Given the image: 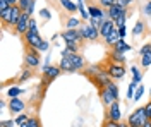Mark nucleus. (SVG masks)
Listing matches in <instances>:
<instances>
[{
    "mask_svg": "<svg viewBox=\"0 0 151 127\" xmlns=\"http://www.w3.org/2000/svg\"><path fill=\"white\" fill-rule=\"evenodd\" d=\"M112 81H113V79H112V76L108 74V69H106V67H103L100 72H98V74H96V76H94V77H91V83H93L98 89L106 88Z\"/></svg>",
    "mask_w": 151,
    "mask_h": 127,
    "instance_id": "obj_6",
    "label": "nucleus"
},
{
    "mask_svg": "<svg viewBox=\"0 0 151 127\" xmlns=\"http://www.w3.org/2000/svg\"><path fill=\"white\" fill-rule=\"evenodd\" d=\"M64 45H65L64 48H65L69 53H79V50H81V45L72 43V41H67V43H64Z\"/></svg>",
    "mask_w": 151,
    "mask_h": 127,
    "instance_id": "obj_30",
    "label": "nucleus"
},
{
    "mask_svg": "<svg viewBox=\"0 0 151 127\" xmlns=\"http://www.w3.org/2000/svg\"><path fill=\"white\" fill-rule=\"evenodd\" d=\"M9 7H10V5H9V2H7V0H0V12H2V10H7Z\"/></svg>",
    "mask_w": 151,
    "mask_h": 127,
    "instance_id": "obj_48",
    "label": "nucleus"
},
{
    "mask_svg": "<svg viewBox=\"0 0 151 127\" xmlns=\"http://www.w3.org/2000/svg\"><path fill=\"white\" fill-rule=\"evenodd\" d=\"M106 69H108V74L112 76V79L115 83L120 81V79H124L125 74H127V69H125V65H122V64H112V62H108Z\"/></svg>",
    "mask_w": 151,
    "mask_h": 127,
    "instance_id": "obj_8",
    "label": "nucleus"
},
{
    "mask_svg": "<svg viewBox=\"0 0 151 127\" xmlns=\"http://www.w3.org/2000/svg\"><path fill=\"white\" fill-rule=\"evenodd\" d=\"M144 112H146V117H148V120H151V100L144 105Z\"/></svg>",
    "mask_w": 151,
    "mask_h": 127,
    "instance_id": "obj_46",
    "label": "nucleus"
},
{
    "mask_svg": "<svg viewBox=\"0 0 151 127\" xmlns=\"http://www.w3.org/2000/svg\"><path fill=\"white\" fill-rule=\"evenodd\" d=\"M125 21H127V16H120L119 19L115 21V26L117 28H122V26H125Z\"/></svg>",
    "mask_w": 151,
    "mask_h": 127,
    "instance_id": "obj_45",
    "label": "nucleus"
},
{
    "mask_svg": "<svg viewBox=\"0 0 151 127\" xmlns=\"http://www.w3.org/2000/svg\"><path fill=\"white\" fill-rule=\"evenodd\" d=\"M24 39H26V47H28V48H35V50H40L41 43L45 41V39L41 38V34H40V33H31V31L26 33Z\"/></svg>",
    "mask_w": 151,
    "mask_h": 127,
    "instance_id": "obj_11",
    "label": "nucleus"
},
{
    "mask_svg": "<svg viewBox=\"0 0 151 127\" xmlns=\"http://www.w3.org/2000/svg\"><path fill=\"white\" fill-rule=\"evenodd\" d=\"M119 124H120V122H113V120H105L103 127H119Z\"/></svg>",
    "mask_w": 151,
    "mask_h": 127,
    "instance_id": "obj_47",
    "label": "nucleus"
},
{
    "mask_svg": "<svg viewBox=\"0 0 151 127\" xmlns=\"http://www.w3.org/2000/svg\"><path fill=\"white\" fill-rule=\"evenodd\" d=\"M106 88L110 89V93H112L113 96H115V100L119 101V98H120V91H119V86H117V83H115V81H112V83H110Z\"/></svg>",
    "mask_w": 151,
    "mask_h": 127,
    "instance_id": "obj_34",
    "label": "nucleus"
},
{
    "mask_svg": "<svg viewBox=\"0 0 151 127\" xmlns=\"http://www.w3.org/2000/svg\"><path fill=\"white\" fill-rule=\"evenodd\" d=\"M142 12H144V16L151 17V0H148V2L144 4V7H142Z\"/></svg>",
    "mask_w": 151,
    "mask_h": 127,
    "instance_id": "obj_42",
    "label": "nucleus"
},
{
    "mask_svg": "<svg viewBox=\"0 0 151 127\" xmlns=\"http://www.w3.org/2000/svg\"><path fill=\"white\" fill-rule=\"evenodd\" d=\"M144 29H146V24H144V21H136V24H134V28H132V36L134 38H139L144 34Z\"/></svg>",
    "mask_w": 151,
    "mask_h": 127,
    "instance_id": "obj_23",
    "label": "nucleus"
},
{
    "mask_svg": "<svg viewBox=\"0 0 151 127\" xmlns=\"http://www.w3.org/2000/svg\"><path fill=\"white\" fill-rule=\"evenodd\" d=\"M139 64H141L142 69H148L151 65V52H148V53H144V55H141V59H139Z\"/></svg>",
    "mask_w": 151,
    "mask_h": 127,
    "instance_id": "obj_31",
    "label": "nucleus"
},
{
    "mask_svg": "<svg viewBox=\"0 0 151 127\" xmlns=\"http://www.w3.org/2000/svg\"><path fill=\"white\" fill-rule=\"evenodd\" d=\"M58 4H60V7L64 10H67L69 14H76V12H77V4H74L72 0H58Z\"/></svg>",
    "mask_w": 151,
    "mask_h": 127,
    "instance_id": "obj_22",
    "label": "nucleus"
},
{
    "mask_svg": "<svg viewBox=\"0 0 151 127\" xmlns=\"http://www.w3.org/2000/svg\"><path fill=\"white\" fill-rule=\"evenodd\" d=\"M60 38L64 39V43L72 41V43H77V45H83V43L86 41L79 28H77V29H64V31H60Z\"/></svg>",
    "mask_w": 151,
    "mask_h": 127,
    "instance_id": "obj_5",
    "label": "nucleus"
},
{
    "mask_svg": "<svg viewBox=\"0 0 151 127\" xmlns=\"http://www.w3.org/2000/svg\"><path fill=\"white\" fill-rule=\"evenodd\" d=\"M31 17H33V16H29V14H26V12H22V16H21L19 22L16 24V28H14L16 34L26 36V33L29 31V21H31Z\"/></svg>",
    "mask_w": 151,
    "mask_h": 127,
    "instance_id": "obj_10",
    "label": "nucleus"
},
{
    "mask_svg": "<svg viewBox=\"0 0 151 127\" xmlns=\"http://www.w3.org/2000/svg\"><path fill=\"white\" fill-rule=\"evenodd\" d=\"M105 120H113V122H122V108L120 101H115L113 105L106 108V118Z\"/></svg>",
    "mask_w": 151,
    "mask_h": 127,
    "instance_id": "obj_9",
    "label": "nucleus"
},
{
    "mask_svg": "<svg viewBox=\"0 0 151 127\" xmlns=\"http://www.w3.org/2000/svg\"><path fill=\"white\" fill-rule=\"evenodd\" d=\"M132 4V0H117V5L122 7V9H129Z\"/></svg>",
    "mask_w": 151,
    "mask_h": 127,
    "instance_id": "obj_41",
    "label": "nucleus"
},
{
    "mask_svg": "<svg viewBox=\"0 0 151 127\" xmlns=\"http://www.w3.org/2000/svg\"><path fill=\"white\" fill-rule=\"evenodd\" d=\"M91 26H94V28H98L100 29V26L103 24V21H100V19H96V17H89V21H88Z\"/></svg>",
    "mask_w": 151,
    "mask_h": 127,
    "instance_id": "obj_43",
    "label": "nucleus"
},
{
    "mask_svg": "<svg viewBox=\"0 0 151 127\" xmlns=\"http://www.w3.org/2000/svg\"><path fill=\"white\" fill-rule=\"evenodd\" d=\"M150 100H151V91H150Z\"/></svg>",
    "mask_w": 151,
    "mask_h": 127,
    "instance_id": "obj_56",
    "label": "nucleus"
},
{
    "mask_svg": "<svg viewBox=\"0 0 151 127\" xmlns=\"http://www.w3.org/2000/svg\"><path fill=\"white\" fill-rule=\"evenodd\" d=\"M151 52V43H144L141 48H139V55H144V53H148Z\"/></svg>",
    "mask_w": 151,
    "mask_h": 127,
    "instance_id": "obj_44",
    "label": "nucleus"
},
{
    "mask_svg": "<svg viewBox=\"0 0 151 127\" xmlns=\"http://www.w3.org/2000/svg\"><path fill=\"white\" fill-rule=\"evenodd\" d=\"M19 127H28V124H24V126H19Z\"/></svg>",
    "mask_w": 151,
    "mask_h": 127,
    "instance_id": "obj_55",
    "label": "nucleus"
},
{
    "mask_svg": "<svg viewBox=\"0 0 151 127\" xmlns=\"http://www.w3.org/2000/svg\"><path fill=\"white\" fill-rule=\"evenodd\" d=\"M115 4H117V0H98V5L105 10H108L112 5H115Z\"/></svg>",
    "mask_w": 151,
    "mask_h": 127,
    "instance_id": "obj_36",
    "label": "nucleus"
},
{
    "mask_svg": "<svg viewBox=\"0 0 151 127\" xmlns=\"http://www.w3.org/2000/svg\"><path fill=\"white\" fill-rule=\"evenodd\" d=\"M136 88H137V84L136 83H129V86H127V100H134V93H136Z\"/></svg>",
    "mask_w": 151,
    "mask_h": 127,
    "instance_id": "obj_35",
    "label": "nucleus"
},
{
    "mask_svg": "<svg viewBox=\"0 0 151 127\" xmlns=\"http://www.w3.org/2000/svg\"><path fill=\"white\" fill-rule=\"evenodd\" d=\"M17 7L22 12H26L29 16H33L35 14V10H36V0H19Z\"/></svg>",
    "mask_w": 151,
    "mask_h": 127,
    "instance_id": "obj_16",
    "label": "nucleus"
},
{
    "mask_svg": "<svg viewBox=\"0 0 151 127\" xmlns=\"http://www.w3.org/2000/svg\"><path fill=\"white\" fill-rule=\"evenodd\" d=\"M24 93H26V89L17 88V86H10V88L7 89V96L9 98H19L21 95H24Z\"/></svg>",
    "mask_w": 151,
    "mask_h": 127,
    "instance_id": "obj_26",
    "label": "nucleus"
},
{
    "mask_svg": "<svg viewBox=\"0 0 151 127\" xmlns=\"http://www.w3.org/2000/svg\"><path fill=\"white\" fill-rule=\"evenodd\" d=\"M119 39H120V34H119V29H115V31H113V33H112V34L108 36V38L105 39V45L112 48V47H113V45H115V43H117V41H119Z\"/></svg>",
    "mask_w": 151,
    "mask_h": 127,
    "instance_id": "obj_27",
    "label": "nucleus"
},
{
    "mask_svg": "<svg viewBox=\"0 0 151 127\" xmlns=\"http://www.w3.org/2000/svg\"><path fill=\"white\" fill-rule=\"evenodd\" d=\"M115 29H117V26H115V21L106 19V21H103V24L100 26V36H101L103 39H106Z\"/></svg>",
    "mask_w": 151,
    "mask_h": 127,
    "instance_id": "obj_14",
    "label": "nucleus"
},
{
    "mask_svg": "<svg viewBox=\"0 0 151 127\" xmlns=\"http://www.w3.org/2000/svg\"><path fill=\"white\" fill-rule=\"evenodd\" d=\"M146 122H148V117H146L144 107H137L132 113H129V117H127V124L131 127H142Z\"/></svg>",
    "mask_w": 151,
    "mask_h": 127,
    "instance_id": "obj_3",
    "label": "nucleus"
},
{
    "mask_svg": "<svg viewBox=\"0 0 151 127\" xmlns=\"http://www.w3.org/2000/svg\"><path fill=\"white\" fill-rule=\"evenodd\" d=\"M88 12H89V17H96V19L100 21H106L108 19V14H106V10L101 9L100 5H89L88 7Z\"/></svg>",
    "mask_w": 151,
    "mask_h": 127,
    "instance_id": "obj_15",
    "label": "nucleus"
},
{
    "mask_svg": "<svg viewBox=\"0 0 151 127\" xmlns=\"http://www.w3.org/2000/svg\"><path fill=\"white\" fill-rule=\"evenodd\" d=\"M108 62H112V64H122V65H125L127 57H125L124 53H119V52H113V50H110V53H108Z\"/></svg>",
    "mask_w": 151,
    "mask_h": 127,
    "instance_id": "obj_20",
    "label": "nucleus"
},
{
    "mask_svg": "<svg viewBox=\"0 0 151 127\" xmlns=\"http://www.w3.org/2000/svg\"><path fill=\"white\" fill-rule=\"evenodd\" d=\"M24 64L28 69H36L41 64V52L35 48H26L24 52Z\"/></svg>",
    "mask_w": 151,
    "mask_h": 127,
    "instance_id": "obj_4",
    "label": "nucleus"
},
{
    "mask_svg": "<svg viewBox=\"0 0 151 127\" xmlns=\"http://www.w3.org/2000/svg\"><path fill=\"white\" fill-rule=\"evenodd\" d=\"M9 110H10V113L19 115V113H22V112L26 110V101L21 100V96L19 98H10L9 100Z\"/></svg>",
    "mask_w": 151,
    "mask_h": 127,
    "instance_id": "obj_12",
    "label": "nucleus"
},
{
    "mask_svg": "<svg viewBox=\"0 0 151 127\" xmlns=\"http://www.w3.org/2000/svg\"><path fill=\"white\" fill-rule=\"evenodd\" d=\"M67 57H69V60H70L72 67L76 69V72H77V70H84V67L88 65L84 57H83L81 53H67Z\"/></svg>",
    "mask_w": 151,
    "mask_h": 127,
    "instance_id": "obj_13",
    "label": "nucleus"
},
{
    "mask_svg": "<svg viewBox=\"0 0 151 127\" xmlns=\"http://www.w3.org/2000/svg\"><path fill=\"white\" fill-rule=\"evenodd\" d=\"M101 69H103V65H98V64H88V65L84 67V70H83V74H84L86 77L91 79V77H94Z\"/></svg>",
    "mask_w": 151,
    "mask_h": 127,
    "instance_id": "obj_19",
    "label": "nucleus"
},
{
    "mask_svg": "<svg viewBox=\"0 0 151 127\" xmlns=\"http://www.w3.org/2000/svg\"><path fill=\"white\" fill-rule=\"evenodd\" d=\"M21 16H22V10L19 9L17 5H12L7 10L0 12V21H2V24L5 28H16V24L21 19Z\"/></svg>",
    "mask_w": 151,
    "mask_h": 127,
    "instance_id": "obj_1",
    "label": "nucleus"
},
{
    "mask_svg": "<svg viewBox=\"0 0 151 127\" xmlns=\"http://www.w3.org/2000/svg\"><path fill=\"white\" fill-rule=\"evenodd\" d=\"M77 12L81 14V19L83 21H89V12H88V7H84V2L77 4Z\"/></svg>",
    "mask_w": 151,
    "mask_h": 127,
    "instance_id": "obj_29",
    "label": "nucleus"
},
{
    "mask_svg": "<svg viewBox=\"0 0 151 127\" xmlns=\"http://www.w3.org/2000/svg\"><path fill=\"white\" fill-rule=\"evenodd\" d=\"M144 93H146V88L142 86V83H141V84H137V88H136V93H134V100H132V101H139V100L144 96Z\"/></svg>",
    "mask_w": 151,
    "mask_h": 127,
    "instance_id": "obj_33",
    "label": "nucleus"
},
{
    "mask_svg": "<svg viewBox=\"0 0 151 127\" xmlns=\"http://www.w3.org/2000/svg\"><path fill=\"white\" fill-rule=\"evenodd\" d=\"M7 107H9V103H7L5 100H2V101H0V110L4 112V110H5V108H7Z\"/></svg>",
    "mask_w": 151,
    "mask_h": 127,
    "instance_id": "obj_51",
    "label": "nucleus"
},
{
    "mask_svg": "<svg viewBox=\"0 0 151 127\" xmlns=\"http://www.w3.org/2000/svg\"><path fill=\"white\" fill-rule=\"evenodd\" d=\"M60 69H62V72H76V69L72 67V64H70V60H69V57L67 55H64L62 59H60Z\"/></svg>",
    "mask_w": 151,
    "mask_h": 127,
    "instance_id": "obj_25",
    "label": "nucleus"
},
{
    "mask_svg": "<svg viewBox=\"0 0 151 127\" xmlns=\"http://www.w3.org/2000/svg\"><path fill=\"white\" fill-rule=\"evenodd\" d=\"M31 77H33V70H31V69H24V70L19 74L17 83H19V84H21V83H26V81H29Z\"/></svg>",
    "mask_w": 151,
    "mask_h": 127,
    "instance_id": "obj_28",
    "label": "nucleus"
},
{
    "mask_svg": "<svg viewBox=\"0 0 151 127\" xmlns=\"http://www.w3.org/2000/svg\"><path fill=\"white\" fill-rule=\"evenodd\" d=\"M62 74L60 65H41V77H43V88H47L50 83H53Z\"/></svg>",
    "mask_w": 151,
    "mask_h": 127,
    "instance_id": "obj_2",
    "label": "nucleus"
},
{
    "mask_svg": "<svg viewBox=\"0 0 151 127\" xmlns=\"http://www.w3.org/2000/svg\"><path fill=\"white\" fill-rule=\"evenodd\" d=\"M38 17H41V19H43L45 22H47V21H50V19H52V10H50V9H47V7L40 9V10H38Z\"/></svg>",
    "mask_w": 151,
    "mask_h": 127,
    "instance_id": "obj_32",
    "label": "nucleus"
},
{
    "mask_svg": "<svg viewBox=\"0 0 151 127\" xmlns=\"http://www.w3.org/2000/svg\"><path fill=\"white\" fill-rule=\"evenodd\" d=\"M119 127H129V124H127V122H120V124H119Z\"/></svg>",
    "mask_w": 151,
    "mask_h": 127,
    "instance_id": "obj_53",
    "label": "nucleus"
},
{
    "mask_svg": "<svg viewBox=\"0 0 151 127\" xmlns=\"http://www.w3.org/2000/svg\"><path fill=\"white\" fill-rule=\"evenodd\" d=\"M117 29H119L120 39H124V38H125V34H127V28H125V26H122V28H117Z\"/></svg>",
    "mask_w": 151,
    "mask_h": 127,
    "instance_id": "obj_50",
    "label": "nucleus"
},
{
    "mask_svg": "<svg viewBox=\"0 0 151 127\" xmlns=\"http://www.w3.org/2000/svg\"><path fill=\"white\" fill-rule=\"evenodd\" d=\"M29 31H31V33H40L36 17H31V21H29Z\"/></svg>",
    "mask_w": 151,
    "mask_h": 127,
    "instance_id": "obj_38",
    "label": "nucleus"
},
{
    "mask_svg": "<svg viewBox=\"0 0 151 127\" xmlns=\"http://www.w3.org/2000/svg\"><path fill=\"white\" fill-rule=\"evenodd\" d=\"M14 120H16V124H17V127H19V126H24V124H28L29 117L26 115V113H19V115L14 118Z\"/></svg>",
    "mask_w": 151,
    "mask_h": 127,
    "instance_id": "obj_37",
    "label": "nucleus"
},
{
    "mask_svg": "<svg viewBox=\"0 0 151 127\" xmlns=\"http://www.w3.org/2000/svg\"><path fill=\"white\" fill-rule=\"evenodd\" d=\"M79 29H81V33H83V36H84L86 41H96V39L101 38V36H100V29L94 28V26H91L89 22H83Z\"/></svg>",
    "mask_w": 151,
    "mask_h": 127,
    "instance_id": "obj_7",
    "label": "nucleus"
},
{
    "mask_svg": "<svg viewBox=\"0 0 151 127\" xmlns=\"http://www.w3.org/2000/svg\"><path fill=\"white\" fill-rule=\"evenodd\" d=\"M81 17H76V16H70L69 19H67V22H65V29H77V28H81Z\"/></svg>",
    "mask_w": 151,
    "mask_h": 127,
    "instance_id": "obj_24",
    "label": "nucleus"
},
{
    "mask_svg": "<svg viewBox=\"0 0 151 127\" xmlns=\"http://www.w3.org/2000/svg\"><path fill=\"white\" fill-rule=\"evenodd\" d=\"M142 127H151V120H148V122H146V124H144Z\"/></svg>",
    "mask_w": 151,
    "mask_h": 127,
    "instance_id": "obj_54",
    "label": "nucleus"
},
{
    "mask_svg": "<svg viewBox=\"0 0 151 127\" xmlns=\"http://www.w3.org/2000/svg\"><path fill=\"white\" fill-rule=\"evenodd\" d=\"M28 127H41V120H40L38 117H29Z\"/></svg>",
    "mask_w": 151,
    "mask_h": 127,
    "instance_id": "obj_39",
    "label": "nucleus"
},
{
    "mask_svg": "<svg viewBox=\"0 0 151 127\" xmlns=\"http://www.w3.org/2000/svg\"><path fill=\"white\" fill-rule=\"evenodd\" d=\"M7 2H9L10 7H12V5H17V4H19V0H7Z\"/></svg>",
    "mask_w": 151,
    "mask_h": 127,
    "instance_id": "obj_52",
    "label": "nucleus"
},
{
    "mask_svg": "<svg viewBox=\"0 0 151 127\" xmlns=\"http://www.w3.org/2000/svg\"><path fill=\"white\" fill-rule=\"evenodd\" d=\"M17 124H16V120L14 118H9V120H0V127H16Z\"/></svg>",
    "mask_w": 151,
    "mask_h": 127,
    "instance_id": "obj_40",
    "label": "nucleus"
},
{
    "mask_svg": "<svg viewBox=\"0 0 151 127\" xmlns=\"http://www.w3.org/2000/svg\"><path fill=\"white\" fill-rule=\"evenodd\" d=\"M112 50H113V52H119V53H124V55H125L127 52H131V50H132V45H129L125 39H119V41L112 47Z\"/></svg>",
    "mask_w": 151,
    "mask_h": 127,
    "instance_id": "obj_18",
    "label": "nucleus"
},
{
    "mask_svg": "<svg viewBox=\"0 0 151 127\" xmlns=\"http://www.w3.org/2000/svg\"><path fill=\"white\" fill-rule=\"evenodd\" d=\"M84 2H91V0H84Z\"/></svg>",
    "mask_w": 151,
    "mask_h": 127,
    "instance_id": "obj_57",
    "label": "nucleus"
},
{
    "mask_svg": "<svg viewBox=\"0 0 151 127\" xmlns=\"http://www.w3.org/2000/svg\"><path fill=\"white\" fill-rule=\"evenodd\" d=\"M131 74H132V83L141 84L142 83V76H144V72L141 70V67H137V65H131Z\"/></svg>",
    "mask_w": 151,
    "mask_h": 127,
    "instance_id": "obj_21",
    "label": "nucleus"
},
{
    "mask_svg": "<svg viewBox=\"0 0 151 127\" xmlns=\"http://www.w3.org/2000/svg\"><path fill=\"white\" fill-rule=\"evenodd\" d=\"M48 50H50V43L45 39V41L41 43V47H40V52H48Z\"/></svg>",
    "mask_w": 151,
    "mask_h": 127,
    "instance_id": "obj_49",
    "label": "nucleus"
},
{
    "mask_svg": "<svg viewBox=\"0 0 151 127\" xmlns=\"http://www.w3.org/2000/svg\"><path fill=\"white\" fill-rule=\"evenodd\" d=\"M100 100H101V103H103L106 108L110 107V105H113V103L117 101V100H115V96H113L112 93H110V89H108V88L100 89Z\"/></svg>",
    "mask_w": 151,
    "mask_h": 127,
    "instance_id": "obj_17",
    "label": "nucleus"
}]
</instances>
